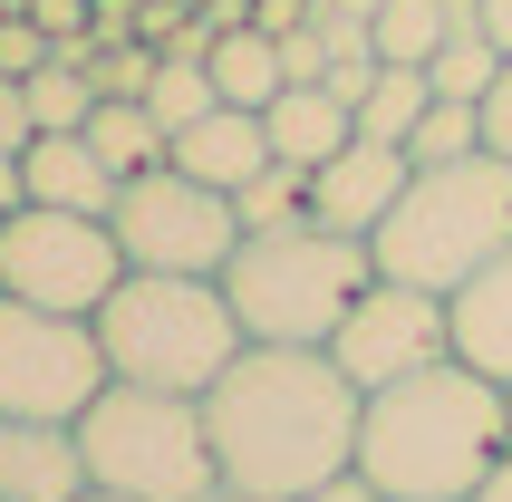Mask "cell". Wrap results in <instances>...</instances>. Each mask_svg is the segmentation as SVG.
Segmentation results:
<instances>
[{"label":"cell","mask_w":512,"mask_h":502,"mask_svg":"<svg viewBox=\"0 0 512 502\" xmlns=\"http://www.w3.org/2000/svg\"><path fill=\"white\" fill-rule=\"evenodd\" d=\"M261 126H271V155H281V165H300V174H319L348 136H358V116H348L319 78H310V87H281V97L261 107Z\"/></svg>","instance_id":"cell-16"},{"label":"cell","mask_w":512,"mask_h":502,"mask_svg":"<svg viewBox=\"0 0 512 502\" xmlns=\"http://www.w3.org/2000/svg\"><path fill=\"white\" fill-rule=\"evenodd\" d=\"M368 280H377V251L358 232H329L300 213L281 232H242V251L223 261V300L252 348H329Z\"/></svg>","instance_id":"cell-3"},{"label":"cell","mask_w":512,"mask_h":502,"mask_svg":"<svg viewBox=\"0 0 512 502\" xmlns=\"http://www.w3.org/2000/svg\"><path fill=\"white\" fill-rule=\"evenodd\" d=\"M406 165L426 174V165H464V155H484V116L464 107V97H435L426 116H416V136L397 145Z\"/></svg>","instance_id":"cell-23"},{"label":"cell","mask_w":512,"mask_h":502,"mask_svg":"<svg viewBox=\"0 0 512 502\" xmlns=\"http://www.w3.org/2000/svg\"><path fill=\"white\" fill-rule=\"evenodd\" d=\"M126 280V251L97 213H49V203H20L0 223V300L29 309H68V319H97Z\"/></svg>","instance_id":"cell-8"},{"label":"cell","mask_w":512,"mask_h":502,"mask_svg":"<svg viewBox=\"0 0 512 502\" xmlns=\"http://www.w3.org/2000/svg\"><path fill=\"white\" fill-rule=\"evenodd\" d=\"M29 136H39V116H29V87H20V78H0V155H20Z\"/></svg>","instance_id":"cell-27"},{"label":"cell","mask_w":512,"mask_h":502,"mask_svg":"<svg viewBox=\"0 0 512 502\" xmlns=\"http://www.w3.org/2000/svg\"><path fill=\"white\" fill-rule=\"evenodd\" d=\"M512 454L503 387L484 367H426L406 387H377L358 406V474L387 502H474V483Z\"/></svg>","instance_id":"cell-2"},{"label":"cell","mask_w":512,"mask_h":502,"mask_svg":"<svg viewBox=\"0 0 512 502\" xmlns=\"http://www.w3.org/2000/svg\"><path fill=\"white\" fill-rule=\"evenodd\" d=\"M213 107H223V97H213V68H203L194 49H165V58H155V78H145V116L165 126V145L184 136V126H203Z\"/></svg>","instance_id":"cell-20"},{"label":"cell","mask_w":512,"mask_h":502,"mask_svg":"<svg viewBox=\"0 0 512 502\" xmlns=\"http://www.w3.org/2000/svg\"><path fill=\"white\" fill-rule=\"evenodd\" d=\"M174 174H194V184H213V194H242L261 165H271V126H261L252 107H213L203 126H184V136L165 145Z\"/></svg>","instance_id":"cell-13"},{"label":"cell","mask_w":512,"mask_h":502,"mask_svg":"<svg viewBox=\"0 0 512 502\" xmlns=\"http://www.w3.org/2000/svg\"><path fill=\"white\" fill-rule=\"evenodd\" d=\"M97 396H107V348H97L87 319L0 300V416L78 425Z\"/></svg>","instance_id":"cell-9"},{"label":"cell","mask_w":512,"mask_h":502,"mask_svg":"<svg viewBox=\"0 0 512 502\" xmlns=\"http://www.w3.org/2000/svg\"><path fill=\"white\" fill-rule=\"evenodd\" d=\"M474 116H484V155H512V58H503V78L474 97Z\"/></svg>","instance_id":"cell-26"},{"label":"cell","mask_w":512,"mask_h":502,"mask_svg":"<svg viewBox=\"0 0 512 502\" xmlns=\"http://www.w3.org/2000/svg\"><path fill=\"white\" fill-rule=\"evenodd\" d=\"M87 145H97V165L126 184V174H145V165H165V126L145 116V97H97V116L78 126Z\"/></svg>","instance_id":"cell-18"},{"label":"cell","mask_w":512,"mask_h":502,"mask_svg":"<svg viewBox=\"0 0 512 502\" xmlns=\"http://www.w3.org/2000/svg\"><path fill=\"white\" fill-rule=\"evenodd\" d=\"M78 464L97 493H126V502H203L223 483L213 435H203V396L116 387V377L78 416Z\"/></svg>","instance_id":"cell-6"},{"label":"cell","mask_w":512,"mask_h":502,"mask_svg":"<svg viewBox=\"0 0 512 502\" xmlns=\"http://www.w3.org/2000/svg\"><path fill=\"white\" fill-rule=\"evenodd\" d=\"M78 425H39V416H0V502H78Z\"/></svg>","instance_id":"cell-12"},{"label":"cell","mask_w":512,"mask_h":502,"mask_svg":"<svg viewBox=\"0 0 512 502\" xmlns=\"http://www.w3.org/2000/svg\"><path fill=\"white\" fill-rule=\"evenodd\" d=\"M20 203H29V194H20V155H0V223H10Z\"/></svg>","instance_id":"cell-30"},{"label":"cell","mask_w":512,"mask_h":502,"mask_svg":"<svg viewBox=\"0 0 512 502\" xmlns=\"http://www.w3.org/2000/svg\"><path fill=\"white\" fill-rule=\"evenodd\" d=\"M474 29H484L493 49H503V58H512V0H474Z\"/></svg>","instance_id":"cell-29"},{"label":"cell","mask_w":512,"mask_h":502,"mask_svg":"<svg viewBox=\"0 0 512 502\" xmlns=\"http://www.w3.org/2000/svg\"><path fill=\"white\" fill-rule=\"evenodd\" d=\"M455 20H464L455 0H377L368 39H377V58H387V68H426V58L445 49V29H455Z\"/></svg>","instance_id":"cell-19"},{"label":"cell","mask_w":512,"mask_h":502,"mask_svg":"<svg viewBox=\"0 0 512 502\" xmlns=\"http://www.w3.org/2000/svg\"><path fill=\"white\" fill-rule=\"evenodd\" d=\"M20 194L49 203V213H116V174L97 165V145L87 136H29L20 145Z\"/></svg>","instance_id":"cell-15"},{"label":"cell","mask_w":512,"mask_h":502,"mask_svg":"<svg viewBox=\"0 0 512 502\" xmlns=\"http://www.w3.org/2000/svg\"><path fill=\"white\" fill-rule=\"evenodd\" d=\"M232 213H242V232H281V223H300V213H310V174L271 155V165H261L252 184L232 194Z\"/></svg>","instance_id":"cell-25"},{"label":"cell","mask_w":512,"mask_h":502,"mask_svg":"<svg viewBox=\"0 0 512 502\" xmlns=\"http://www.w3.org/2000/svg\"><path fill=\"white\" fill-rule=\"evenodd\" d=\"M474 502H512V454H503V464H493L484 483H474Z\"/></svg>","instance_id":"cell-31"},{"label":"cell","mask_w":512,"mask_h":502,"mask_svg":"<svg viewBox=\"0 0 512 502\" xmlns=\"http://www.w3.org/2000/svg\"><path fill=\"white\" fill-rule=\"evenodd\" d=\"M445 319H455V358L484 367L493 387H512V242L445 300Z\"/></svg>","instance_id":"cell-14"},{"label":"cell","mask_w":512,"mask_h":502,"mask_svg":"<svg viewBox=\"0 0 512 502\" xmlns=\"http://www.w3.org/2000/svg\"><path fill=\"white\" fill-rule=\"evenodd\" d=\"M426 78H435V97H464V107H474V97L503 78V49H493L474 20H455V29H445V49L426 58Z\"/></svg>","instance_id":"cell-24"},{"label":"cell","mask_w":512,"mask_h":502,"mask_svg":"<svg viewBox=\"0 0 512 502\" xmlns=\"http://www.w3.org/2000/svg\"><path fill=\"white\" fill-rule=\"evenodd\" d=\"M406 155L397 145H377V136H348L339 155H329V165L310 174V223H329V232H358V242H368L377 223H387V213H397V194H406Z\"/></svg>","instance_id":"cell-11"},{"label":"cell","mask_w":512,"mask_h":502,"mask_svg":"<svg viewBox=\"0 0 512 502\" xmlns=\"http://www.w3.org/2000/svg\"><path fill=\"white\" fill-rule=\"evenodd\" d=\"M203 68H213V97H223V107H252V116H261V107H271V97L290 87L281 39H271V29H252V20H223V29H213Z\"/></svg>","instance_id":"cell-17"},{"label":"cell","mask_w":512,"mask_h":502,"mask_svg":"<svg viewBox=\"0 0 512 502\" xmlns=\"http://www.w3.org/2000/svg\"><path fill=\"white\" fill-rule=\"evenodd\" d=\"M503 425H512V387H503Z\"/></svg>","instance_id":"cell-34"},{"label":"cell","mask_w":512,"mask_h":502,"mask_svg":"<svg viewBox=\"0 0 512 502\" xmlns=\"http://www.w3.org/2000/svg\"><path fill=\"white\" fill-rule=\"evenodd\" d=\"M203 502H261V493H232V483H213V493H203Z\"/></svg>","instance_id":"cell-32"},{"label":"cell","mask_w":512,"mask_h":502,"mask_svg":"<svg viewBox=\"0 0 512 502\" xmlns=\"http://www.w3.org/2000/svg\"><path fill=\"white\" fill-rule=\"evenodd\" d=\"M126 271H184V280H223V261L242 251V213L232 194L194 184L174 165H145L116 184V213H107Z\"/></svg>","instance_id":"cell-7"},{"label":"cell","mask_w":512,"mask_h":502,"mask_svg":"<svg viewBox=\"0 0 512 502\" xmlns=\"http://www.w3.org/2000/svg\"><path fill=\"white\" fill-rule=\"evenodd\" d=\"M329 358H339V377L358 396H377V387H406V377H426V367L455 358V319L416 280H368L358 309L339 319V338H329Z\"/></svg>","instance_id":"cell-10"},{"label":"cell","mask_w":512,"mask_h":502,"mask_svg":"<svg viewBox=\"0 0 512 502\" xmlns=\"http://www.w3.org/2000/svg\"><path fill=\"white\" fill-rule=\"evenodd\" d=\"M107 348L116 387H165V396H203L252 338L232 319L223 280H184V271H126L116 300L87 319Z\"/></svg>","instance_id":"cell-4"},{"label":"cell","mask_w":512,"mask_h":502,"mask_svg":"<svg viewBox=\"0 0 512 502\" xmlns=\"http://www.w3.org/2000/svg\"><path fill=\"white\" fill-rule=\"evenodd\" d=\"M503 242H512V155H464V165L406 174L397 213L368 232L377 280H416L435 300H455Z\"/></svg>","instance_id":"cell-5"},{"label":"cell","mask_w":512,"mask_h":502,"mask_svg":"<svg viewBox=\"0 0 512 502\" xmlns=\"http://www.w3.org/2000/svg\"><path fill=\"white\" fill-rule=\"evenodd\" d=\"M426 107H435V78H426V68H387V58H377L368 97H358V136H377V145H406Z\"/></svg>","instance_id":"cell-21"},{"label":"cell","mask_w":512,"mask_h":502,"mask_svg":"<svg viewBox=\"0 0 512 502\" xmlns=\"http://www.w3.org/2000/svg\"><path fill=\"white\" fill-rule=\"evenodd\" d=\"M358 406L368 396L339 377L329 348H242L203 387V435L232 493L300 502L358 464Z\"/></svg>","instance_id":"cell-1"},{"label":"cell","mask_w":512,"mask_h":502,"mask_svg":"<svg viewBox=\"0 0 512 502\" xmlns=\"http://www.w3.org/2000/svg\"><path fill=\"white\" fill-rule=\"evenodd\" d=\"M300 502H387V493H377V483L358 474V464H348V474H329L319 493H300Z\"/></svg>","instance_id":"cell-28"},{"label":"cell","mask_w":512,"mask_h":502,"mask_svg":"<svg viewBox=\"0 0 512 502\" xmlns=\"http://www.w3.org/2000/svg\"><path fill=\"white\" fill-rule=\"evenodd\" d=\"M78 502H126V493H97V483H87V493H78Z\"/></svg>","instance_id":"cell-33"},{"label":"cell","mask_w":512,"mask_h":502,"mask_svg":"<svg viewBox=\"0 0 512 502\" xmlns=\"http://www.w3.org/2000/svg\"><path fill=\"white\" fill-rule=\"evenodd\" d=\"M29 116H39V136H78L87 116H97V78L78 68V49H58L49 68H29Z\"/></svg>","instance_id":"cell-22"}]
</instances>
